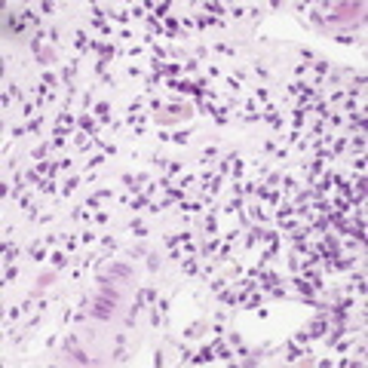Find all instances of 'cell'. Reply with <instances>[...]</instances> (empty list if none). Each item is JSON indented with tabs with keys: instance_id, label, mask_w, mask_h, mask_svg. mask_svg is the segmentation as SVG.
Returning a JSON list of instances; mask_svg holds the SVG:
<instances>
[{
	"instance_id": "cell-1",
	"label": "cell",
	"mask_w": 368,
	"mask_h": 368,
	"mask_svg": "<svg viewBox=\"0 0 368 368\" xmlns=\"http://www.w3.org/2000/svg\"><path fill=\"white\" fill-rule=\"evenodd\" d=\"M92 313H95V316H98V319H107V316H111V313H114V307H111V301H107V298H104V295H101V298H98V301H95V307H92Z\"/></svg>"
},
{
	"instance_id": "cell-2",
	"label": "cell",
	"mask_w": 368,
	"mask_h": 368,
	"mask_svg": "<svg viewBox=\"0 0 368 368\" xmlns=\"http://www.w3.org/2000/svg\"><path fill=\"white\" fill-rule=\"evenodd\" d=\"M190 111L187 107H169V114H157V120L160 123H172V120H181V117H187Z\"/></svg>"
},
{
	"instance_id": "cell-3",
	"label": "cell",
	"mask_w": 368,
	"mask_h": 368,
	"mask_svg": "<svg viewBox=\"0 0 368 368\" xmlns=\"http://www.w3.org/2000/svg\"><path fill=\"white\" fill-rule=\"evenodd\" d=\"M52 261H55V264H58V267H64V264H68V258H64V255H61V252H55V255H52Z\"/></svg>"
}]
</instances>
